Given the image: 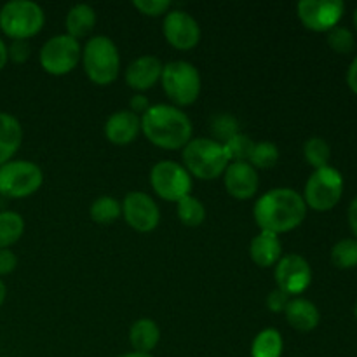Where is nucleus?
Segmentation results:
<instances>
[{
	"instance_id": "f257e3e1",
	"label": "nucleus",
	"mask_w": 357,
	"mask_h": 357,
	"mask_svg": "<svg viewBox=\"0 0 357 357\" xmlns=\"http://www.w3.org/2000/svg\"><path fill=\"white\" fill-rule=\"evenodd\" d=\"M307 204L302 194L293 188H272L265 192L253 208V216L260 230L272 234H286L303 223Z\"/></svg>"
},
{
	"instance_id": "f03ea898",
	"label": "nucleus",
	"mask_w": 357,
	"mask_h": 357,
	"mask_svg": "<svg viewBox=\"0 0 357 357\" xmlns=\"http://www.w3.org/2000/svg\"><path fill=\"white\" fill-rule=\"evenodd\" d=\"M139 119L145 138L159 149H183L192 139L194 126L190 117L174 105H150Z\"/></svg>"
},
{
	"instance_id": "7ed1b4c3",
	"label": "nucleus",
	"mask_w": 357,
	"mask_h": 357,
	"mask_svg": "<svg viewBox=\"0 0 357 357\" xmlns=\"http://www.w3.org/2000/svg\"><path fill=\"white\" fill-rule=\"evenodd\" d=\"M86 75L96 86H110L121 73V54L115 42L107 35H94L82 49Z\"/></svg>"
},
{
	"instance_id": "20e7f679",
	"label": "nucleus",
	"mask_w": 357,
	"mask_h": 357,
	"mask_svg": "<svg viewBox=\"0 0 357 357\" xmlns=\"http://www.w3.org/2000/svg\"><path fill=\"white\" fill-rule=\"evenodd\" d=\"M229 164L225 149L215 139L194 138L183 146V167L199 180H216Z\"/></svg>"
},
{
	"instance_id": "39448f33",
	"label": "nucleus",
	"mask_w": 357,
	"mask_h": 357,
	"mask_svg": "<svg viewBox=\"0 0 357 357\" xmlns=\"http://www.w3.org/2000/svg\"><path fill=\"white\" fill-rule=\"evenodd\" d=\"M45 14L37 2L10 0L0 9V30L13 40H28L44 28Z\"/></svg>"
},
{
	"instance_id": "423d86ee",
	"label": "nucleus",
	"mask_w": 357,
	"mask_h": 357,
	"mask_svg": "<svg viewBox=\"0 0 357 357\" xmlns=\"http://www.w3.org/2000/svg\"><path fill=\"white\" fill-rule=\"evenodd\" d=\"M160 84L166 96L173 101L174 107H188L197 101L201 94V73L192 63L178 59L164 65Z\"/></svg>"
},
{
	"instance_id": "0eeeda50",
	"label": "nucleus",
	"mask_w": 357,
	"mask_h": 357,
	"mask_svg": "<svg viewBox=\"0 0 357 357\" xmlns=\"http://www.w3.org/2000/svg\"><path fill=\"white\" fill-rule=\"evenodd\" d=\"M344 195V176L333 166L314 169L303 190V201L307 208L317 213L331 211Z\"/></svg>"
},
{
	"instance_id": "6e6552de",
	"label": "nucleus",
	"mask_w": 357,
	"mask_h": 357,
	"mask_svg": "<svg viewBox=\"0 0 357 357\" xmlns=\"http://www.w3.org/2000/svg\"><path fill=\"white\" fill-rule=\"evenodd\" d=\"M44 183V173L31 160H9L0 166V195L24 199L33 195Z\"/></svg>"
},
{
	"instance_id": "1a4fd4ad",
	"label": "nucleus",
	"mask_w": 357,
	"mask_h": 357,
	"mask_svg": "<svg viewBox=\"0 0 357 357\" xmlns=\"http://www.w3.org/2000/svg\"><path fill=\"white\" fill-rule=\"evenodd\" d=\"M38 59H40V66L49 75H66L75 70L82 59L80 42L66 33L54 35L42 45Z\"/></svg>"
},
{
	"instance_id": "9d476101",
	"label": "nucleus",
	"mask_w": 357,
	"mask_h": 357,
	"mask_svg": "<svg viewBox=\"0 0 357 357\" xmlns=\"http://www.w3.org/2000/svg\"><path fill=\"white\" fill-rule=\"evenodd\" d=\"M150 185L160 199L178 202L192 192V176L183 164L174 160H160L150 169Z\"/></svg>"
},
{
	"instance_id": "9b49d317",
	"label": "nucleus",
	"mask_w": 357,
	"mask_h": 357,
	"mask_svg": "<svg viewBox=\"0 0 357 357\" xmlns=\"http://www.w3.org/2000/svg\"><path fill=\"white\" fill-rule=\"evenodd\" d=\"M345 14L342 0H300L296 3V16L310 31L328 33L338 26Z\"/></svg>"
},
{
	"instance_id": "f8f14e48",
	"label": "nucleus",
	"mask_w": 357,
	"mask_h": 357,
	"mask_svg": "<svg viewBox=\"0 0 357 357\" xmlns=\"http://www.w3.org/2000/svg\"><path fill=\"white\" fill-rule=\"evenodd\" d=\"M274 278L278 282V289L284 291L291 298V296H300L303 291H307L312 282V268L305 258L291 253L282 257L275 264Z\"/></svg>"
},
{
	"instance_id": "ddd939ff",
	"label": "nucleus",
	"mask_w": 357,
	"mask_h": 357,
	"mask_svg": "<svg viewBox=\"0 0 357 357\" xmlns=\"http://www.w3.org/2000/svg\"><path fill=\"white\" fill-rule=\"evenodd\" d=\"M122 216L136 232H152L160 222L159 206L145 192H129L122 201Z\"/></svg>"
},
{
	"instance_id": "4468645a",
	"label": "nucleus",
	"mask_w": 357,
	"mask_h": 357,
	"mask_svg": "<svg viewBox=\"0 0 357 357\" xmlns=\"http://www.w3.org/2000/svg\"><path fill=\"white\" fill-rule=\"evenodd\" d=\"M162 33L178 51H190L201 40V26L187 10L173 9L164 16Z\"/></svg>"
},
{
	"instance_id": "2eb2a0df",
	"label": "nucleus",
	"mask_w": 357,
	"mask_h": 357,
	"mask_svg": "<svg viewBox=\"0 0 357 357\" xmlns=\"http://www.w3.org/2000/svg\"><path fill=\"white\" fill-rule=\"evenodd\" d=\"M223 183L229 195L239 201H248L257 195L260 178L250 162H230L223 173Z\"/></svg>"
},
{
	"instance_id": "dca6fc26",
	"label": "nucleus",
	"mask_w": 357,
	"mask_h": 357,
	"mask_svg": "<svg viewBox=\"0 0 357 357\" xmlns=\"http://www.w3.org/2000/svg\"><path fill=\"white\" fill-rule=\"evenodd\" d=\"M162 61L157 56L145 54L136 58L131 61V65L126 68V82L131 89L143 93L149 91L160 82V75H162Z\"/></svg>"
},
{
	"instance_id": "f3484780",
	"label": "nucleus",
	"mask_w": 357,
	"mask_h": 357,
	"mask_svg": "<svg viewBox=\"0 0 357 357\" xmlns=\"http://www.w3.org/2000/svg\"><path fill=\"white\" fill-rule=\"evenodd\" d=\"M142 131V119L131 110H117L105 122V138L119 146L129 145Z\"/></svg>"
},
{
	"instance_id": "a211bd4d",
	"label": "nucleus",
	"mask_w": 357,
	"mask_h": 357,
	"mask_svg": "<svg viewBox=\"0 0 357 357\" xmlns=\"http://www.w3.org/2000/svg\"><path fill=\"white\" fill-rule=\"evenodd\" d=\"M286 321L291 328L302 333H309L314 331L321 323V314L316 303L310 300L302 298V296H295L289 300V303L284 309Z\"/></svg>"
},
{
	"instance_id": "6ab92c4d",
	"label": "nucleus",
	"mask_w": 357,
	"mask_h": 357,
	"mask_svg": "<svg viewBox=\"0 0 357 357\" xmlns=\"http://www.w3.org/2000/svg\"><path fill=\"white\" fill-rule=\"evenodd\" d=\"M251 260L258 267H272L282 258V244L278 234L260 230L250 244Z\"/></svg>"
},
{
	"instance_id": "aec40b11",
	"label": "nucleus",
	"mask_w": 357,
	"mask_h": 357,
	"mask_svg": "<svg viewBox=\"0 0 357 357\" xmlns=\"http://www.w3.org/2000/svg\"><path fill=\"white\" fill-rule=\"evenodd\" d=\"M23 143V128L14 115L0 112V166L13 160Z\"/></svg>"
},
{
	"instance_id": "412c9836",
	"label": "nucleus",
	"mask_w": 357,
	"mask_h": 357,
	"mask_svg": "<svg viewBox=\"0 0 357 357\" xmlns=\"http://www.w3.org/2000/svg\"><path fill=\"white\" fill-rule=\"evenodd\" d=\"M129 342H131L135 352L152 354V351L160 342V328L153 319L142 317L132 323L131 330H129Z\"/></svg>"
},
{
	"instance_id": "4be33fe9",
	"label": "nucleus",
	"mask_w": 357,
	"mask_h": 357,
	"mask_svg": "<svg viewBox=\"0 0 357 357\" xmlns=\"http://www.w3.org/2000/svg\"><path fill=\"white\" fill-rule=\"evenodd\" d=\"M96 24V10L89 3H77L68 10L65 17L66 35L75 40L87 37Z\"/></svg>"
},
{
	"instance_id": "5701e85b",
	"label": "nucleus",
	"mask_w": 357,
	"mask_h": 357,
	"mask_svg": "<svg viewBox=\"0 0 357 357\" xmlns=\"http://www.w3.org/2000/svg\"><path fill=\"white\" fill-rule=\"evenodd\" d=\"M284 340L275 328H265L251 344V357H281Z\"/></svg>"
},
{
	"instance_id": "b1692460",
	"label": "nucleus",
	"mask_w": 357,
	"mask_h": 357,
	"mask_svg": "<svg viewBox=\"0 0 357 357\" xmlns=\"http://www.w3.org/2000/svg\"><path fill=\"white\" fill-rule=\"evenodd\" d=\"M24 232V220L16 211H0V250H10V246L21 239Z\"/></svg>"
},
{
	"instance_id": "393cba45",
	"label": "nucleus",
	"mask_w": 357,
	"mask_h": 357,
	"mask_svg": "<svg viewBox=\"0 0 357 357\" xmlns=\"http://www.w3.org/2000/svg\"><path fill=\"white\" fill-rule=\"evenodd\" d=\"M89 216L98 225H110L122 216V204L112 195H101L91 204Z\"/></svg>"
},
{
	"instance_id": "a878e982",
	"label": "nucleus",
	"mask_w": 357,
	"mask_h": 357,
	"mask_svg": "<svg viewBox=\"0 0 357 357\" xmlns=\"http://www.w3.org/2000/svg\"><path fill=\"white\" fill-rule=\"evenodd\" d=\"M176 215L187 227H199L206 220V206L194 195H187L176 202Z\"/></svg>"
},
{
	"instance_id": "bb28decb",
	"label": "nucleus",
	"mask_w": 357,
	"mask_h": 357,
	"mask_svg": "<svg viewBox=\"0 0 357 357\" xmlns=\"http://www.w3.org/2000/svg\"><path fill=\"white\" fill-rule=\"evenodd\" d=\"M331 264L342 271H351L357 267V239L347 237L331 248Z\"/></svg>"
},
{
	"instance_id": "cd10ccee",
	"label": "nucleus",
	"mask_w": 357,
	"mask_h": 357,
	"mask_svg": "<svg viewBox=\"0 0 357 357\" xmlns=\"http://www.w3.org/2000/svg\"><path fill=\"white\" fill-rule=\"evenodd\" d=\"M303 157H305V160L314 167V169L330 166L331 146L328 145L326 139L321 138V136H312V138L307 139L305 145H303Z\"/></svg>"
},
{
	"instance_id": "c85d7f7f",
	"label": "nucleus",
	"mask_w": 357,
	"mask_h": 357,
	"mask_svg": "<svg viewBox=\"0 0 357 357\" xmlns=\"http://www.w3.org/2000/svg\"><path fill=\"white\" fill-rule=\"evenodd\" d=\"M253 146V139L250 136L243 135V132H237L236 136H232V138L223 143V149H225L227 157H229V162H250Z\"/></svg>"
},
{
	"instance_id": "c756f323",
	"label": "nucleus",
	"mask_w": 357,
	"mask_h": 357,
	"mask_svg": "<svg viewBox=\"0 0 357 357\" xmlns=\"http://www.w3.org/2000/svg\"><path fill=\"white\" fill-rule=\"evenodd\" d=\"M279 160V149L271 142L255 143L253 152H251L250 164L255 169H271L278 164Z\"/></svg>"
},
{
	"instance_id": "7c9ffc66",
	"label": "nucleus",
	"mask_w": 357,
	"mask_h": 357,
	"mask_svg": "<svg viewBox=\"0 0 357 357\" xmlns=\"http://www.w3.org/2000/svg\"><path fill=\"white\" fill-rule=\"evenodd\" d=\"M326 38L328 45H330L335 52H338V54H349V52H352V49L356 47L354 33H352L347 26H340V24H338L333 30L328 31Z\"/></svg>"
},
{
	"instance_id": "2f4dec72",
	"label": "nucleus",
	"mask_w": 357,
	"mask_h": 357,
	"mask_svg": "<svg viewBox=\"0 0 357 357\" xmlns=\"http://www.w3.org/2000/svg\"><path fill=\"white\" fill-rule=\"evenodd\" d=\"M211 129L213 135H215V142L223 145L227 139H230L232 136H236L239 132V124H237V119L232 117V115L220 114L213 119Z\"/></svg>"
},
{
	"instance_id": "473e14b6",
	"label": "nucleus",
	"mask_w": 357,
	"mask_h": 357,
	"mask_svg": "<svg viewBox=\"0 0 357 357\" xmlns=\"http://www.w3.org/2000/svg\"><path fill=\"white\" fill-rule=\"evenodd\" d=\"M173 3L169 0H132V7L145 16H166Z\"/></svg>"
},
{
	"instance_id": "72a5a7b5",
	"label": "nucleus",
	"mask_w": 357,
	"mask_h": 357,
	"mask_svg": "<svg viewBox=\"0 0 357 357\" xmlns=\"http://www.w3.org/2000/svg\"><path fill=\"white\" fill-rule=\"evenodd\" d=\"M31 54V47L28 44V40H13L10 45H7V56H9L10 61L17 63H26L28 58Z\"/></svg>"
},
{
	"instance_id": "f704fd0d",
	"label": "nucleus",
	"mask_w": 357,
	"mask_h": 357,
	"mask_svg": "<svg viewBox=\"0 0 357 357\" xmlns=\"http://www.w3.org/2000/svg\"><path fill=\"white\" fill-rule=\"evenodd\" d=\"M289 296L286 295L284 291H281V289H272L271 293H268V296H267V307H268V310H271V312H274V314H279V312H284V309H286V305H288L289 303Z\"/></svg>"
},
{
	"instance_id": "c9c22d12",
	"label": "nucleus",
	"mask_w": 357,
	"mask_h": 357,
	"mask_svg": "<svg viewBox=\"0 0 357 357\" xmlns=\"http://www.w3.org/2000/svg\"><path fill=\"white\" fill-rule=\"evenodd\" d=\"M17 257L10 250H0V275H9L16 271Z\"/></svg>"
},
{
	"instance_id": "e433bc0d",
	"label": "nucleus",
	"mask_w": 357,
	"mask_h": 357,
	"mask_svg": "<svg viewBox=\"0 0 357 357\" xmlns=\"http://www.w3.org/2000/svg\"><path fill=\"white\" fill-rule=\"evenodd\" d=\"M149 108H150V103H149V100H146L145 94H135V96L131 98V108H129V110L135 112L136 115H139V114L143 115L146 110H149Z\"/></svg>"
},
{
	"instance_id": "4c0bfd02",
	"label": "nucleus",
	"mask_w": 357,
	"mask_h": 357,
	"mask_svg": "<svg viewBox=\"0 0 357 357\" xmlns=\"http://www.w3.org/2000/svg\"><path fill=\"white\" fill-rule=\"evenodd\" d=\"M347 220H349V227H351L352 234H354V239H357V195L352 199L351 204H349Z\"/></svg>"
},
{
	"instance_id": "58836bf2",
	"label": "nucleus",
	"mask_w": 357,
	"mask_h": 357,
	"mask_svg": "<svg viewBox=\"0 0 357 357\" xmlns=\"http://www.w3.org/2000/svg\"><path fill=\"white\" fill-rule=\"evenodd\" d=\"M347 86L352 93L357 94V56L352 59V63L349 65L347 70Z\"/></svg>"
},
{
	"instance_id": "ea45409f",
	"label": "nucleus",
	"mask_w": 357,
	"mask_h": 357,
	"mask_svg": "<svg viewBox=\"0 0 357 357\" xmlns=\"http://www.w3.org/2000/svg\"><path fill=\"white\" fill-rule=\"evenodd\" d=\"M9 61V56H7V44L0 38V72L3 70V66Z\"/></svg>"
},
{
	"instance_id": "a19ab883",
	"label": "nucleus",
	"mask_w": 357,
	"mask_h": 357,
	"mask_svg": "<svg viewBox=\"0 0 357 357\" xmlns=\"http://www.w3.org/2000/svg\"><path fill=\"white\" fill-rule=\"evenodd\" d=\"M6 296H7V288L6 284H3L2 279H0V307H2V303L6 302Z\"/></svg>"
},
{
	"instance_id": "79ce46f5",
	"label": "nucleus",
	"mask_w": 357,
	"mask_h": 357,
	"mask_svg": "<svg viewBox=\"0 0 357 357\" xmlns=\"http://www.w3.org/2000/svg\"><path fill=\"white\" fill-rule=\"evenodd\" d=\"M119 357H153L152 354H142V352H128V354H122V356H119Z\"/></svg>"
},
{
	"instance_id": "37998d69",
	"label": "nucleus",
	"mask_w": 357,
	"mask_h": 357,
	"mask_svg": "<svg viewBox=\"0 0 357 357\" xmlns=\"http://www.w3.org/2000/svg\"><path fill=\"white\" fill-rule=\"evenodd\" d=\"M354 26H356V30H357V7H356V10H354Z\"/></svg>"
},
{
	"instance_id": "c03bdc74",
	"label": "nucleus",
	"mask_w": 357,
	"mask_h": 357,
	"mask_svg": "<svg viewBox=\"0 0 357 357\" xmlns=\"http://www.w3.org/2000/svg\"><path fill=\"white\" fill-rule=\"evenodd\" d=\"M354 316H356V319H357V303H356V307H354Z\"/></svg>"
}]
</instances>
